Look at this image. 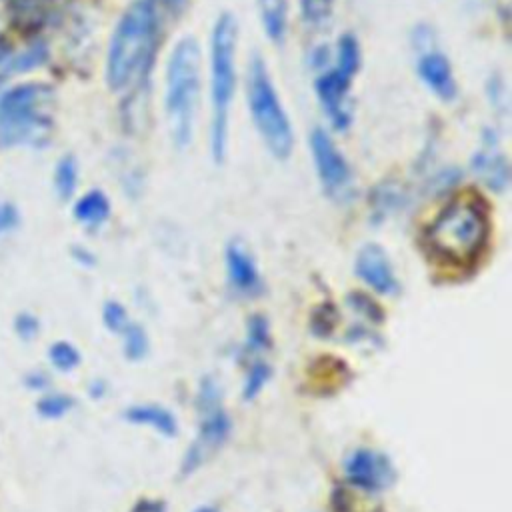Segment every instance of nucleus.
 Returning a JSON list of instances; mask_svg holds the SVG:
<instances>
[{
    "label": "nucleus",
    "instance_id": "f257e3e1",
    "mask_svg": "<svg viewBox=\"0 0 512 512\" xmlns=\"http://www.w3.org/2000/svg\"><path fill=\"white\" fill-rule=\"evenodd\" d=\"M158 32L154 0H132L116 24L106 56V82L120 90L132 82L152 54Z\"/></svg>",
    "mask_w": 512,
    "mask_h": 512
},
{
    "label": "nucleus",
    "instance_id": "f03ea898",
    "mask_svg": "<svg viewBox=\"0 0 512 512\" xmlns=\"http://www.w3.org/2000/svg\"><path fill=\"white\" fill-rule=\"evenodd\" d=\"M236 40L238 24L230 12H222L210 36V150L216 162L224 160L228 144V118L236 92Z\"/></svg>",
    "mask_w": 512,
    "mask_h": 512
},
{
    "label": "nucleus",
    "instance_id": "7ed1b4c3",
    "mask_svg": "<svg viewBox=\"0 0 512 512\" xmlns=\"http://www.w3.org/2000/svg\"><path fill=\"white\" fill-rule=\"evenodd\" d=\"M200 98V46L196 38H182L166 64V114L176 146H186L194 132Z\"/></svg>",
    "mask_w": 512,
    "mask_h": 512
},
{
    "label": "nucleus",
    "instance_id": "20e7f679",
    "mask_svg": "<svg viewBox=\"0 0 512 512\" xmlns=\"http://www.w3.org/2000/svg\"><path fill=\"white\" fill-rule=\"evenodd\" d=\"M52 92L42 84H22L0 96V146H44L52 134L48 104Z\"/></svg>",
    "mask_w": 512,
    "mask_h": 512
},
{
    "label": "nucleus",
    "instance_id": "39448f33",
    "mask_svg": "<svg viewBox=\"0 0 512 512\" xmlns=\"http://www.w3.org/2000/svg\"><path fill=\"white\" fill-rule=\"evenodd\" d=\"M246 98L252 122L268 152L280 160L288 158L294 148V130L268 68L258 54H254L248 64Z\"/></svg>",
    "mask_w": 512,
    "mask_h": 512
},
{
    "label": "nucleus",
    "instance_id": "423d86ee",
    "mask_svg": "<svg viewBox=\"0 0 512 512\" xmlns=\"http://www.w3.org/2000/svg\"><path fill=\"white\" fill-rule=\"evenodd\" d=\"M488 234L482 208L472 200H454L428 228L430 248L444 260L466 264L478 256Z\"/></svg>",
    "mask_w": 512,
    "mask_h": 512
},
{
    "label": "nucleus",
    "instance_id": "0eeeda50",
    "mask_svg": "<svg viewBox=\"0 0 512 512\" xmlns=\"http://www.w3.org/2000/svg\"><path fill=\"white\" fill-rule=\"evenodd\" d=\"M196 408L200 414V432L196 442L190 446V450L184 456V464H182L184 474L198 468L212 450H216L226 442L232 430L230 416L220 402V388L212 378L202 380L196 396Z\"/></svg>",
    "mask_w": 512,
    "mask_h": 512
},
{
    "label": "nucleus",
    "instance_id": "6e6552de",
    "mask_svg": "<svg viewBox=\"0 0 512 512\" xmlns=\"http://www.w3.org/2000/svg\"><path fill=\"white\" fill-rule=\"evenodd\" d=\"M310 152L324 190L332 196H340L350 186L352 172L346 158L324 128H314L310 132Z\"/></svg>",
    "mask_w": 512,
    "mask_h": 512
},
{
    "label": "nucleus",
    "instance_id": "1a4fd4ad",
    "mask_svg": "<svg viewBox=\"0 0 512 512\" xmlns=\"http://www.w3.org/2000/svg\"><path fill=\"white\" fill-rule=\"evenodd\" d=\"M344 474L352 486L366 492H380L396 478L392 462L372 448H356L344 464Z\"/></svg>",
    "mask_w": 512,
    "mask_h": 512
},
{
    "label": "nucleus",
    "instance_id": "9d476101",
    "mask_svg": "<svg viewBox=\"0 0 512 512\" xmlns=\"http://www.w3.org/2000/svg\"><path fill=\"white\" fill-rule=\"evenodd\" d=\"M352 78L354 76L332 66V68L324 70L314 82L318 102L322 104V110L330 118L332 126L338 130L346 128L352 118L350 106H348V88H350Z\"/></svg>",
    "mask_w": 512,
    "mask_h": 512
},
{
    "label": "nucleus",
    "instance_id": "9b49d317",
    "mask_svg": "<svg viewBox=\"0 0 512 512\" xmlns=\"http://www.w3.org/2000/svg\"><path fill=\"white\" fill-rule=\"evenodd\" d=\"M356 274L378 294H394L398 280L388 254L378 244H366L356 254Z\"/></svg>",
    "mask_w": 512,
    "mask_h": 512
},
{
    "label": "nucleus",
    "instance_id": "f8f14e48",
    "mask_svg": "<svg viewBox=\"0 0 512 512\" xmlns=\"http://www.w3.org/2000/svg\"><path fill=\"white\" fill-rule=\"evenodd\" d=\"M416 72L424 86L440 100L456 96V78L448 58L440 50H422L416 62Z\"/></svg>",
    "mask_w": 512,
    "mask_h": 512
},
{
    "label": "nucleus",
    "instance_id": "ddd939ff",
    "mask_svg": "<svg viewBox=\"0 0 512 512\" xmlns=\"http://www.w3.org/2000/svg\"><path fill=\"white\" fill-rule=\"evenodd\" d=\"M226 270L228 280L238 294L254 296L260 292L262 278L258 266L252 254L240 242H230L226 246Z\"/></svg>",
    "mask_w": 512,
    "mask_h": 512
},
{
    "label": "nucleus",
    "instance_id": "4468645a",
    "mask_svg": "<svg viewBox=\"0 0 512 512\" xmlns=\"http://www.w3.org/2000/svg\"><path fill=\"white\" fill-rule=\"evenodd\" d=\"M472 172L490 190L502 192L508 186V162L500 152L480 150L472 158Z\"/></svg>",
    "mask_w": 512,
    "mask_h": 512
},
{
    "label": "nucleus",
    "instance_id": "2eb2a0df",
    "mask_svg": "<svg viewBox=\"0 0 512 512\" xmlns=\"http://www.w3.org/2000/svg\"><path fill=\"white\" fill-rule=\"evenodd\" d=\"M124 418L132 424L150 426V428H154L156 432H160L164 436H174L178 432V422H176L174 414L170 410H166L164 406H158V404L130 406L124 412Z\"/></svg>",
    "mask_w": 512,
    "mask_h": 512
},
{
    "label": "nucleus",
    "instance_id": "dca6fc26",
    "mask_svg": "<svg viewBox=\"0 0 512 512\" xmlns=\"http://www.w3.org/2000/svg\"><path fill=\"white\" fill-rule=\"evenodd\" d=\"M72 214L76 218V222L94 228L100 226L108 220L110 216V202L108 196L102 190H88L86 194H82L72 208Z\"/></svg>",
    "mask_w": 512,
    "mask_h": 512
},
{
    "label": "nucleus",
    "instance_id": "f3484780",
    "mask_svg": "<svg viewBox=\"0 0 512 512\" xmlns=\"http://www.w3.org/2000/svg\"><path fill=\"white\" fill-rule=\"evenodd\" d=\"M258 12L266 36L282 42L288 24V0H258Z\"/></svg>",
    "mask_w": 512,
    "mask_h": 512
},
{
    "label": "nucleus",
    "instance_id": "a211bd4d",
    "mask_svg": "<svg viewBox=\"0 0 512 512\" xmlns=\"http://www.w3.org/2000/svg\"><path fill=\"white\" fill-rule=\"evenodd\" d=\"M46 58H48V52H46L44 44H32L24 52H20V54H12V56L4 54L0 58V62H2L0 76H8V74H16V72H24V70L36 68Z\"/></svg>",
    "mask_w": 512,
    "mask_h": 512
},
{
    "label": "nucleus",
    "instance_id": "6ab92c4d",
    "mask_svg": "<svg viewBox=\"0 0 512 512\" xmlns=\"http://www.w3.org/2000/svg\"><path fill=\"white\" fill-rule=\"evenodd\" d=\"M78 184V164L76 158L66 154L54 166V190L60 200H68L76 192Z\"/></svg>",
    "mask_w": 512,
    "mask_h": 512
},
{
    "label": "nucleus",
    "instance_id": "aec40b11",
    "mask_svg": "<svg viewBox=\"0 0 512 512\" xmlns=\"http://www.w3.org/2000/svg\"><path fill=\"white\" fill-rule=\"evenodd\" d=\"M272 344L270 340V326H268V320L260 314L252 316L248 320V330H246V354H260L262 350H268Z\"/></svg>",
    "mask_w": 512,
    "mask_h": 512
},
{
    "label": "nucleus",
    "instance_id": "412c9836",
    "mask_svg": "<svg viewBox=\"0 0 512 512\" xmlns=\"http://www.w3.org/2000/svg\"><path fill=\"white\" fill-rule=\"evenodd\" d=\"M336 68L354 76L360 66V46L352 34H342L336 46Z\"/></svg>",
    "mask_w": 512,
    "mask_h": 512
},
{
    "label": "nucleus",
    "instance_id": "4be33fe9",
    "mask_svg": "<svg viewBox=\"0 0 512 512\" xmlns=\"http://www.w3.org/2000/svg\"><path fill=\"white\" fill-rule=\"evenodd\" d=\"M122 338H124V354L130 360H140L146 356L148 352V336L146 330L140 324L130 322L124 330H122Z\"/></svg>",
    "mask_w": 512,
    "mask_h": 512
},
{
    "label": "nucleus",
    "instance_id": "5701e85b",
    "mask_svg": "<svg viewBox=\"0 0 512 512\" xmlns=\"http://www.w3.org/2000/svg\"><path fill=\"white\" fill-rule=\"evenodd\" d=\"M270 376H272L270 366L266 362H262V360H254L252 366L248 368L246 382H244V388H242L244 400H254L260 394V390L264 388V384L268 382Z\"/></svg>",
    "mask_w": 512,
    "mask_h": 512
},
{
    "label": "nucleus",
    "instance_id": "b1692460",
    "mask_svg": "<svg viewBox=\"0 0 512 512\" xmlns=\"http://www.w3.org/2000/svg\"><path fill=\"white\" fill-rule=\"evenodd\" d=\"M48 358H50L52 366L62 372H70L80 364V352L70 342H64V340L54 342L50 346Z\"/></svg>",
    "mask_w": 512,
    "mask_h": 512
},
{
    "label": "nucleus",
    "instance_id": "393cba45",
    "mask_svg": "<svg viewBox=\"0 0 512 512\" xmlns=\"http://www.w3.org/2000/svg\"><path fill=\"white\" fill-rule=\"evenodd\" d=\"M300 14L308 24H324L332 14L334 0H298Z\"/></svg>",
    "mask_w": 512,
    "mask_h": 512
},
{
    "label": "nucleus",
    "instance_id": "a878e982",
    "mask_svg": "<svg viewBox=\"0 0 512 512\" xmlns=\"http://www.w3.org/2000/svg\"><path fill=\"white\" fill-rule=\"evenodd\" d=\"M72 406H74V398H70L66 394H50V396L40 398V402L36 404V410L44 418H60L68 410H72Z\"/></svg>",
    "mask_w": 512,
    "mask_h": 512
},
{
    "label": "nucleus",
    "instance_id": "bb28decb",
    "mask_svg": "<svg viewBox=\"0 0 512 512\" xmlns=\"http://www.w3.org/2000/svg\"><path fill=\"white\" fill-rule=\"evenodd\" d=\"M102 320H104V326L110 330V332H118L122 334V330L130 324V318H128V312L126 308L116 302V300H108L102 308Z\"/></svg>",
    "mask_w": 512,
    "mask_h": 512
},
{
    "label": "nucleus",
    "instance_id": "cd10ccee",
    "mask_svg": "<svg viewBox=\"0 0 512 512\" xmlns=\"http://www.w3.org/2000/svg\"><path fill=\"white\" fill-rule=\"evenodd\" d=\"M14 330L22 340H32L40 332V322L30 312H20L14 320Z\"/></svg>",
    "mask_w": 512,
    "mask_h": 512
},
{
    "label": "nucleus",
    "instance_id": "c85d7f7f",
    "mask_svg": "<svg viewBox=\"0 0 512 512\" xmlns=\"http://www.w3.org/2000/svg\"><path fill=\"white\" fill-rule=\"evenodd\" d=\"M350 306H354V310H358L362 316H366L368 320L380 322L382 320V312L378 308V304L370 298H366L364 294H354L350 296Z\"/></svg>",
    "mask_w": 512,
    "mask_h": 512
},
{
    "label": "nucleus",
    "instance_id": "c756f323",
    "mask_svg": "<svg viewBox=\"0 0 512 512\" xmlns=\"http://www.w3.org/2000/svg\"><path fill=\"white\" fill-rule=\"evenodd\" d=\"M316 316H320L318 320H312V330L318 334V336H326L332 328H334V322L338 318V314L334 312L332 306H320Z\"/></svg>",
    "mask_w": 512,
    "mask_h": 512
},
{
    "label": "nucleus",
    "instance_id": "7c9ffc66",
    "mask_svg": "<svg viewBox=\"0 0 512 512\" xmlns=\"http://www.w3.org/2000/svg\"><path fill=\"white\" fill-rule=\"evenodd\" d=\"M20 222V214L14 204L0 202V236L12 232Z\"/></svg>",
    "mask_w": 512,
    "mask_h": 512
},
{
    "label": "nucleus",
    "instance_id": "2f4dec72",
    "mask_svg": "<svg viewBox=\"0 0 512 512\" xmlns=\"http://www.w3.org/2000/svg\"><path fill=\"white\" fill-rule=\"evenodd\" d=\"M130 512H166V506H164V502H160V500L144 498V500L136 502V506H134Z\"/></svg>",
    "mask_w": 512,
    "mask_h": 512
},
{
    "label": "nucleus",
    "instance_id": "473e14b6",
    "mask_svg": "<svg viewBox=\"0 0 512 512\" xmlns=\"http://www.w3.org/2000/svg\"><path fill=\"white\" fill-rule=\"evenodd\" d=\"M10 0H0V40L10 24Z\"/></svg>",
    "mask_w": 512,
    "mask_h": 512
},
{
    "label": "nucleus",
    "instance_id": "72a5a7b5",
    "mask_svg": "<svg viewBox=\"0 0 512 512\" xmlns=\"http://www.w3.org/2000/svg\"><path fill=\"white\" fill-rule=\"evenodd\" d=\"M72 256H74V260L80 262L82 266H92V264H94V256H92L86 248H82V246H74V248H72Z\"/></svg>",
    "mask_w": 512,
    "mask_h": 512
},
{
    "label": "nucleus",
    "instance_id": "f704fd0d",
    "mask_svg": "<svg viewBox=\"0 0 512 512\" xmlns=\"http://www.w3.org/2000/svg\"><path fill=\"white\" fill-rule=\"evenodd\" d=\"M162 4H164L168 10H176V8L182 4V0H162Z\"/></svg>",
    "mask_w": 512,
    "mask_h": 512
},
{
    "label": "nucleus",
    "instance_id": "c9c22d12",
    "mask_svg": "<svg viewBox=\"0 0 512 512\" xmlns=\"http://www.w3.org/2000/svg\"><path fill=\"white\" fill-rule=\"evenodd\" d=\"M194 512H218V510H214V508H210V506H200V508H196Z\"/></svg>",
    "mask_w": 512,
    "mask_h": 512
}]
</instances>
